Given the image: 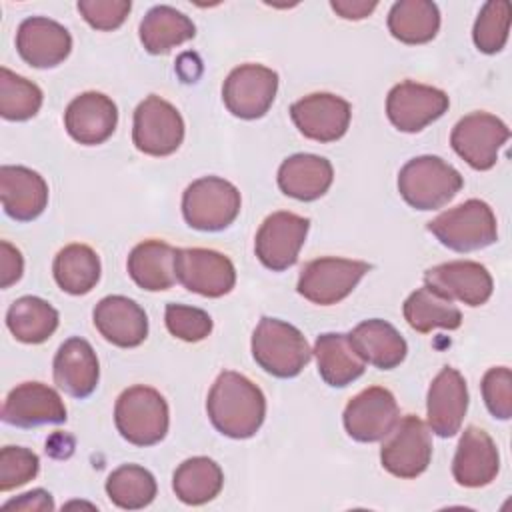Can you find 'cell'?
I'll use <instances>...</instances> for the list:
<instances>
[{
    "instance_id": "cell-29",
    "label": "cell",
    "mask_w": 512,
    "mask_h": 512,
    "mask_svg": "<svg viewBox=\"0 0 512 512\" xmlns=\"http://www.w3.org/2000/svg\"><path fill=\"white\" fill-rule=\"evenodd\" d=\"M174 256L176 248H172L168 242L144 240L128 254V274L142 290H168L176 282Z\"/></svg>"
},
{
    "instance_id": "cell-11",
    "label": "cell",
    "mask_w": 512,
    "mask_h": 512,
    "mask_svg": "<svg viewBox=\"0 0 512 512\" xmlns=\"http://www.w3.org/2000/svg\"><path fill=\"white\" fill-rule=\"evenodd\" d=\"M174 272L186 290L208 298H220L236 284L232 260L208 248H176Z\"/></svg>"
},
{
    "instance_id": "cell-24",
    "label": "cell",
    "mask_w": 512,
    "mask_h": 512,
    "mask_svg": "<svg viewBox=\"0 0 512 512\" xmlns=\"http://www.w3.org/2000/svg\"><path fill=\"white\" fill-rule=\"evenodd\" d=\"M54 382L72 398H88L100 378L94 348L80 336L68 338L54 356Z\"/></svg>"
},
{
    "instance_id": "cell-19",
    "label": "cell",
    "mask_w": 512,
    "mask_h": 512,
    "mask_svg": "<svg viewBox=\"0 0 512 512\" xmlns=\"http://www.w3.org/2000/svg\"><path fill=\"white\" fill-rule=\"evenodd\" d=\"M468 410V388L464 376L450 366H444L428 388L426 416L428 426L440 438L454 436Z\"/></svg>"
},
{
    "instance_id": "cell-12",
    "label": "cell",
    "mask_w": 512,
    "mask_h": 512,
    "mask_svg": "<svg viewBox=\"0 0 512 512\" xmlns=\"http://www.w3.org/2000/svg\"><path fill=\"white\" fill-rule=\"evenodd\" d=\"M508 138L510 130L500 118L488 112H472L458 120L450 134V144L474 170H490Z\"/></svg>"
},
{
    "instance_id": "cell-6",
    "label": "cell",
    "mask_w": 512,
    "mask_h": 512,
    "mask_svg": "<svg viewBox=\"0 0 512 512\" xmlns=\"http://www.w3.org/2000/svg\"><path fill=\"white\" fill-rule=\"evenodd\" d=\"M238 188L218 176L194 180L182 194V216L190 228L218 232L228 228L240 214Z\"/></svg>"
},
{
    "instance_id": "cell-43",
    "label": "cell",
    "mask_w": 512,
    "mask_h": 512,
    "mask_svg": "<svg viewBox=\"0 0 512 512\" xmlns=\"http://www.w3.org/2000/svg\"><path fill=\"white\" fill-rule=\"evenodd\" d=\"M24 270V260L18 248H14L8 240L0 242V288H10L20 280Z\"/></svg>"
},
{
    "instance_id": "cell-7",
    "label": "cell",
    "mask_w": 512,
    "mask_h": 512,
    "mask_svg": "<svg viewBox=\"0 0 512 512\" xmlns=\"http://www.w3.org/2000/svg\"><path fill=\"white\" fill-rule=\"evenodd\" d=\"M370 264L348 258H316L308 262L298 278V294L312 304L332 306L344 300L368 274Z\"/></svg>"
},
{
    "instance_id": "cell-1",
    "label": "cell",
    "mask_w": 512,
    "mask_h": 512,
    "mask_svg": "<svg viewBox=\"0 0 512 512\" xmlns=\"http://www.w3.org/2000/svg\"><path fill=\"white\" fill-rule=\"evenodd\" d=\"M206 410L212 426L234 440L252 438L266 416L262 390L246 376L224 370L210 388Z\"/></svg>"
},
{
    "instance_id": "cell-10",
    "label": "cell",
    "mask_w": 512,
    "mask_h": 512,
    "mask_svg": "<svg viewBox=\"0 0 512 512\" xmlns=\"http://www.w3.org/2000/svg\"><path fill=\"white\" fill-rule=\"evenodd\" d=\"M278 90V74L262 64H242L234 68L222 86V100L236 118H262Z\"/></svg>"
},
{
    "instance_id": "cell-32",
    "label": "cell",
    "mask_w": 512,
    "mask_h": 512,
    "mask_svg": "<svg viewBox=\"0 0 512 512\" xmlns=\"http://www.w3.org/2000/svg\"><path fill=\"white\" fill-rule=\"evenodd\" d=\"M224 486L222 468L206 456H194L184 460L174 476L172 488L178 500L190 506H200L214 500Z\"/></svg>"
},
{
    "instance_id": "cell-42",
    "label": "cell",
    "mask_w": 512,
    "mask_h": 512,
    "mask_svg": "<svg viewBox=\"0 0 512 512\" xmlns=\"http://www.w3.org/2000/svg\"><path fill=\"white\" fill-rule=\"evenodd\" d=\"M132 4L128 0H80L78 12L96 30H116L124 24Z\"/></svg>"
},
{
    "instance_id": "cell-15",
    "label": "cell",
    "mask_w": 512,
    "mask_h": 512,
    "mask_svg": "<svg viewBox=\"0 0 512 512\" xmlns=\"http://www.w3.org/2000/svg\"><path fill=\"white\" fill-rule=\"evenodd\" d=\"M310 220L294 212L270 214L256 232L254 250L258 260L274 272H282L296 264L304 246Z\"/></svg>"
},
{
    "instance_id": "cell-16",
    "label": "cell",
    "mask_w": 512,
    "mask_h": 512,
    "mask_svg": "<svg viewBox=\"0 0 512 512\" xmlns=\"http://www.w3.org/2000/svg\"><path fill=\"white\" fill-rule=\"evenodd\" d=\"M290 116L300 134L316 142H334L342 138L350 126V104L330 92H316L296 100Z\"/></svg>"
},
{
    "instance_id": "cell-28",
    "label": "cell",
    "mask_w": 512,
    "mask_h": 512,
    "mask_svg": "<svg viewBox=\"0 0 512 512\" xmlns=\"http://www.w3.org/2000/svg\"><path fill=\"white\" fill-rule=\"evenodd\" d=\"M312 352L318 362V372L328 386L344 388L354 380H358L366 370V362L352 348L348 334H340V332L320 334L316 338Z\"/></svg>"
},
{
    "instance_id": "cell-31",
    "label": "cell",
    "mask_w": 512,
    "mask_h": 512,
    "mask_svg": "<svg viewBox=\"0 0 512 512\" xmlns=\"http://www.w3.org/2000/svg\"><path fill=\"white\" fill-rule=\"evenodd\" d=\"M404 318L410 328L420 334H428L434 328L456 330L462 324V312L458 306L426 284L406 298Z\"/></svg>"
},
{
    "instance_id": "cell-37",
    "label": "cell",
    "mask_w": 512,
    "mask_h": 512,
    "mask_svg": "<svg viewBox=\"0 0 512 512\" xmlns=\"http://www.w3.org/2000/svg\"><path fill=\"white\" fill-rule=\"evenodd\" d=\"M40 106L42 90L34 82L8 68H0V114L4 120H28L38 114Z\"/></svg>"
},
{
    "instance_id": "cell-40",
    "label": "cell",
    "mask_w": 512,
    "mask_h": 512,
    "mask_svg": "<svg viewBox=\"0 0 512 512\" xmlns=\"http://www.w3.org/2000/svg\"><path fill=\"white\" fill-rule=\"evenodd\" d=\"M40 470L38 456L22 446H4L0 452V490H14L32 478Z\"/></svg>"
},
{
    "instance_id": "cell-27",
    "label": "cell",
    "mask_w": 512,
    "mask_h": 512,
    "mask_svg": "<svg viewBox=\"0 0 512 512\" xmlns=\"http://www.w3.org/2000/svg\"><path fill=\"white\" fill-rule=\"evenodd\" d=\"M348 340L366 364H372L380 370H392L400 366L408 352L406 340L400 336V332L380 318H370L354 326V330L348 334Z\"/></svg>"
},
{
    "instance_id": "cell-26",
    "label": "cell",
    "mask_w": 512,
    "mask_h": 512,
    "mask_svg": "<svg viewBox=\"0 0 512 512\" xmlns=\"http://www.w3.org/2000/svg\"><path fill=\"white\" fill-rule=\"evenodd\" d=\"M334 180L330 160L316 154H292L278 168L280 190L296 200L312 202L324 196Z\"/></svg>"
},
{
    "instance_id": "cell-4",
    "label": "cell",
    "mask_w": 512,
    "mask_h": 512,
    "mask_svg": "<svg viewBox=\"0 0 512 512\" xmlns=\"http://www.w3.org/2000/svg\"><path fill=\"white\" fill-rule=\"evenodd\" d=\"M114 422L124 440L134 446H154L164 440L170 424L164 396L150 386L126 388L114 406Z\"/></svg>"
},
{
    "instance_id": "cell-9",
    "label": "cell",
    "mask_w": 512,
    "mask_h": 512,
    "mask_svg": "<svg viewBox=\"0 0 512 512\" xmlns=\"http://www.w3.org/2000/svg\"><path fill=\"white\" fill-rule=\"evenodd\" d=\"M432 460V440L428 426L414 414L396 422L388 440L382 444L380 462L396 478L420 476Z\"/></svg>"
},
{
    "instance_id": "cell-35",
    "label": "cell",
    "mask_w": 512,
    "mask_h": 512,
    "mask_svg": "<svg viewBox=\"0 0 512 512\" xmlns=\"http://www.w3.org/2000/svg\"><path fill=\"white\" fill-rule=\"evenodd\" d=\"M56 284L74 296L88 294L100 280V258L86 244L64 246L52 264Z\"/></svg>"
},
{
    "instance_id": "cell-14",
    "label": "cell",
    "mask_w": 512,
    "mask_h": 512,
    "mask_svg": "<svg viewBox=\"0 0 512 512\" xmlns=\"http://www.w3.org/2000/svg\"><path fill=\"white\" fill-rule=\"evenodd\" d=\"M450 106L444 90L412 80L396 84L386 98L388 120L400 132H420L438 120Z\"/></svg>"
},
{
    "instance_id": "cell-34",
    "label": "cell",
    "mask_w": 512,
    "mask_h": 512,
    "mask_svg": "<svg viewBox=\"0 0 512 512\" xmlns=\"http://www.w3.org/2000/svg\"><path fill=\"white\" fill-rule=\"evenodd\" d=\"M438 28L440 12L430 0H400L388 12V30L404 44L430 42Z\"/></svg>"
},
{
    "instance_id": "cell-21",
    "label": "cell",
    "mask_w": 512,
    "mask_h": 512,
    "mask_svg": "<svg viewBox=\"0 0 512 512\" xmlns=\"http://www.w3.org/2000/svg\"><path fill=\"white\" fill-rule=\"evenodd\" d=\"M118 124V108L102 92H84L76 96L66 112L64 126L70 138L84 146H96L106 142Z\"/></svg>"
},
{
    "instance_id": "cell-36",
    "label": "cell",
    "mask_w": 512,
    "mask_h": 512,
    "mask_svg": "<svg viewBox=\"0 0 512 512\" xmlns=\"http://www.w3.org/2000/svg\"><path fill=\"white\" fill-rule=\"evenodd\" d=\"M106 494L118 508L140 510L154 500L156 480L138 464H122L110 472L106 480Z\"/></svg>"
},
{
    "instance_id": "cell-8",
    "label": "cell",
    "mask_w": 512,
    "mask_h": 512,
    "mask_svg": "<svg viewBox=\"0 0 512 512\" xmlns=\"http://www.w3.org/2000/svg\"><path fill=\"white\" fill-rule=\"evenodd\" d=\"M184 140V120L164 98L150 94L134 110L132 142L148 156H170Z\"/></svg>"
},
{
    "instance_id": "cell-3",
    "label": "cell",
    "mask_w": 512,
    "mask_h": 512,
    "mask_svg": "<svg viewBox=\"0 0 512 512\" xmlns=\"http://www.w3.org/2000/svg\"><path fill=\"white\" fill-rule=\"evenodd\" d=\"M460 172L438 156H416L398 172V192L416 210H438L462 188Z\"/></svg>"
},
{
    "instance_id": "cell-18",
    "label": "cell",
    "mask_w": 512,
    "mask_h": 512,
    "mask_svg": "<svg viewBox=\"0 0 512 512\" xmlns=\"http://www.w3.org/2000/svg\"><path fill=\"white\" fill-rule=\"evenodd\" d=\"M426 286L434 288L450 300H460L468 306H482L492 296V276L472 260H454L432 266L424 274Z\"/></svg>"
},
{
    "instance_id": "cell-2",
    "label": "cell",
    "mask_w": 512,
    "mask_h": 512,
    "mask_svg": "<svg viewBox=\"0 0 512 512\" xmlns=\"http://www.w3.org/2000/svg\"><path fill=\"white\" fill-rule=\"evenodd\" d=\"M252 356L264 372L294 378L310 362L312 350L296 326L278 318H262L252 334Z\"/></svg>"
},
{
    "instance_id": "cell-38",
    "label": "cell",
    "mask_w": 512,
    "mask_h": 512,
    "mask_svg": "<svg viewBox=\"0 0 512 512\" xmlns=\"http://www.w3.org/2000/svg\"><path fill=\"white\" fill-rule=\"evenodd\" d=\"M510 30V4L506 0L486 2L474 22V44L484 54H496L504 48Z\"/></svg>"
},
{
    "instance_id": "cell-20",
    "label": "cell",
    "mask_w": 512,
    "mask_h": 512,
    "mask_svg": "<svg viewBox=\"0 0 512 512\" xmlns=\"http://www.w3.org/2000/svg\"><path fill=\"white\" fill-rule=\"evenodd\" d=\"M16 50L20 58L34 68H54L68 58L72 36L56 20L30 16L18 26Z\"/></svg>"
},
{
    "instance_id": "cell-17",
    "label": "cell",
    "mask_w": 512,
    "mask_h": 512,
    "mask_svg": "<svg viewBox=\"0 0 512 512\" xmlns=\"http://www.w3.org/2000/svg\"><path fill=\"white\" fill-rule=\"evenodd\" d=\"M2 420L16 428L62 424L66 422V406L54 388L42 382H24L6 396Z\"/></svg>"
},
{
    "instance_id": "cell-44",
    "label": "cell",
    "mask_w": 512,
    "mask_h": 512,
    "mask_svg": "<svg viewBox=\"0 0 512 512\" xmlns=\"http://www.w3.org/2000/svg\"><path fill=\"white\" fill-rule=\"evenodd\" d=\"M4 510H24V512H36V510H54V500L52 494L36 488L30 492L20 494L18 498H12L8 502H4L2 506Z\"/></svg>"
},
{
    "instance_id": "cell-22",
    "label": "cell",
    "mask_w": 512,
    "mask_h": 512,
    "mask_svg": "<svg viewBox=\"0 0 512 512\" xmlns=\"http://www.w3.org/2000/svg\"><path fill=\"white\" fill-rule=\"evenodd\" d=\"M92 318L100 336L120 348H136L148 336V316L144 308L120 294L102 298Z\"/></svg>"
},
{
    "instance_id": "cell-30",
    "label": "cell",
    "mask_w": 512,
    "mask_h": 512,
    "mask_svg": "<svg viewBox=\"0 0 512 512\" xmlns=\"http://www.w3.org/2000/svg\"><path fill=\"white\" fill-rule=\"evenodd\" d=\"M194 22L172 6H154L140 22V42L150 54H166L172 48L192 40Z\"/></svg>"
},
{
    "instance_id": "cell-23",
    "label": "cell",
    "mask_w": 512,
    "mask_h": 512,
    "mask_svg": "<svg viewBox=\"0 0 512 512\" xmlns=\"http://www.w3.org/2000/svg\"><path fill=\"white\" fill-rule=\"evenodd\" d=\"M498 468L500 456L490 434L478 426H468L452 460L454 480L466 488H480L496 478Z\"/></svg>"
},
{
    "instance_id": "cell-41",
    "label": "cell",
    "mask_w": 512,
    "mask_h": 512,
    "mask_svg": "<svg viewBox=\"0 0 512 512\" xmlns=\"http://www.w3.org/2000/svg\"><path fill=\"white\" fill-rule=\"evenodd\" d=\"M482 396L490 414L498 420L512 416V372L506 366L490 368L482 378Z\"/></svg>"
},
{
    "instance_id": "cell-5",
    "label": "cell",
    "mask_w": 512,
    "mask_h": 512,
    "mask_svg": "<svg viewBox=\"0 0 512 512\" xmlns=\"http://www.w3.org/2000/svg\"><path fill=\"white\" fill-rule=\"evenodd\" d=\"M428 232L454 252L482 250L496 242L498 226L492 208L482 200H466L428 222Z\"/></svg>"
},
{
    "instance_id": "cell-25",
    "label": "cell",
    "mask_w": 512,
    "mask_h": 512,
    "mask_svg": "<svg viewBox=\"0 0 512 512\" xmlns=\"http://www.w3.org/2000/svg\"><path fill=\"white\" fill-rule=\"evenodd\" d=\"M0 198L10 218L30 222L38 218L48 204V184L38 172L26 166H2Z\"/></svg>"
},
{
    "instance_id": "cell-33",
    "label": "cell",
    "mask_w": 512,
    "mask_h": 512,
    "mask_svg": "<svg viewBox=\"0 0 512 512\" xmlns=\"http://www.w3.org/2000/svg\"><path fill=\"white\" fill-rule=\"evenodd\" d=\"M6 326L16 340L24 344H42L56 332L58 312L38 296H22L10 304Z\"/></svg>"
},
{
    "instance_id": "cell-39",
    "label": "cell",
    "mask_w": 512,
    "mask_h": 512,
    "mask_svg": "<svg viewBox=\"0 0 512 512\" xmlns=\"http://www.w3.org/2000/svg\"><path fill=\"white\" fill-rule=\"evenodd\" d=\"M164 322L168 332L184 342H200L212 332V318L208 312L186 304H168Z\"/></svg>"
},
{
    "instance_id": "cell-13",
    "label": "cell",
    "mask_w": 512,
    "mask_h": 512,
    "mask_svg": "<svg viewBox=\"0 0 512 512\" xmlns=\"http://www.w3.org/2000/svg\"><path fill=\"white\" fill-rule=\"evenodd\" d=\"M344 428L356 442L384 440L400 420V408L390 390L370 386L358 392L344 408Z\"/></svg>"
},
{
    "instance_id": "cell-45",
    "label": "cell",
    "mask_w": 512,
    "mask_h": 512,
    "mask_svg": "<svg viewBox=\"0 0 512 512\" xmlns=\"http://www.w3.org/2000/svg\"><path fill=\"white\" fill-rule=\"evenodd\" d=\"M330 6L338 16L346 20H362L370 16L378 4L366 0H332Z\"/></svg>"
}]
</instances>
